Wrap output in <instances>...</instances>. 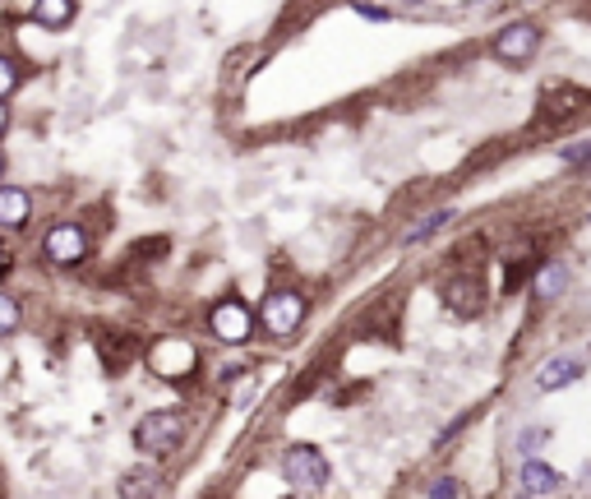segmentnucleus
Wrapping results in <instances>:
<instances>
[{
  "label": "nucleus",
  "instance_id": "obj_1",
  "mask_svg": "<svg viewBox=\"0 0 591 499\" xmlns=\"http://www.w3.org/2000/svg\"><path fill=\"white\" fill-rule=\"evenodd\" d=\"M181 440H185V421H181L176 411H148V416L134 425V444H139V453H148V458L176 453Z\"/></svg>",
  "mask_w": 591,
  "mask_h": 499
},
{
  "label": "nucleus",
  "instance_id": "obj_2",
  "mask_svg": "<svg viewBox=\"0 0 591 499\" xmlns=\"http://www.w3.org/2000/svg\"><path fill=\"white\" fill-rule=\"evenodd\" d=\"M282 476H286L296 490H324V485H328V458H324L315 444H296V449H286V458H282Z\"/></svg>",
  "mask_w": 591,
  "mask_h": 499
},
{
  "label": "nucleus",
  "instance_id": "obj_3",
  "mask_svg": "<svg viewBox=\"0 0 591 499\" xmlns=\"http://www.w3.org/2000/svg\"><path fill=\"white\" fill-rule=\"evenodd\" d=\"M301 319H306V296L301 292H268L264 306H259V324L268 333H277V338L296 333V328H301Z\"/></svg>",
  "mask_w": 591,
  "mask_h": 499
},
{
  "label": "nucleus",
  "instance_id": "obj_4",
  "mask_svg": "<svg viewBox=\"0 0 591 499\" xmlns=\"http://www.w3.org/2000/svg\"><path fill=\"white\" fill-rule=\"evenodd\" d=\"M42 250H47L51 264H79L88 255V236H84V227H74V223H56L42 236Z\"/></svg>",
  "mask_w": 591,
  "mask_h": 499
},
{
  "label": "nucleus",
  "instance_id": "obj_5",
  "mask_svg": "<svg viewBox=\"0 0 591 499\" xmlns=\"http://www.w3.org/2000/svg\"><path fill=\"white\" fill-rule=\"evenodd\" d=\"M536 47H541V28H536V24H508V28L494 37V56H499V60H508V65H523V60H532V56H536Z\"/></svg>",
  "mask_w": 591,
  "mask_h": 499
},
{
  "label": "nucleus",
  "instance_id": "obj_6",
  "mask_svg": "<svg viewBox=\"0 0 591 499\" xmlns=\"http://www.w3.org/2000/svg\"><path fill=\"white\" fill-rule=\"evenodd\" d=\"M208 328L222 338V342H245L250 338V328H254V315L241 306V301H217L213 306V315H208Z\"/></svg>",
  "mask_w": 591,
  "mask_h": 499
},
{
  "label": "nucleus",
  "instance_id": "obj_7",
  "mask_svg": "<svg viewBox=\"0 0 591 499\" xmlns=\"http://www.w3.org/2000/svg\"><path fill=\"white\" fill-rule=\"evenodd\" d=\"M443 306H449L453 315H462V319H472V315H481V306H485V287H481V277L476 273H458L449 287H443Z\"/></svg>",
  "mask_w": 591,
  "mask_h": 499
},
{
  "label": "nucleus",
  "instance_id": "obj_8",
  "mask_svg": "<svg viewBox=\"0 0 591 499\" xmlns=\"http://www.w3.org/2000/svg\"><path fill=\"white\" fill-rule=\"evenodd\" d=\"M153 370L158 375H190L194 370V347L185 342V338H162L158 347H153Z\"/></svg>",
  "mask_w": 591,
  "mask_h": 499
},
{
  "label": "nucleus",
  "instance_id": "obj_9",
  "mask_svg": "<svg viewBox=\"0 0 591 499\" xmlns=\"http://www.w3.org/2000/svg\"><path fill=\"white\" fill-rule=\"evenodd\" d=\"M517 485H523L527 494H555V490L564 485V476H559L555 467H545V463L527 458V463H523V472H517Z\"/></svg>",
  "mask_w": 591,
  "mask_h": 499
},
{
  "label": "nucleus",
  "instance_id": "obj_10",
  "mask_svg": "<svg viewBox=\"0 0 591 499\" xmlns=\"http://www.w3.org/2000/svg\"><path fill=\"white\" fill-rule=\"evenodd\" d=\"M33 213V199L19 185H0V227H24Z\"/></svg>",
  "mask_w": 591,
  "mask_h": 499
},
{
  "label": "nucleus",
  "instance_id": "obj_11",
  "mask_svg": "<svg viewBox=\"0 0 591 499\" xmlns=\"http://www.w3.org/2000/svg\"><path fill=\"white\" fill-rule=\"evenodd\" d=\"M582 107H586V93H582V88H559V93H545L541 120H568V116H577Z\"/></svg>",
  "mask_w": 591,
  "mask_h": 499
},
{
  "label": "nucleus",
  "instance_id": "obj_12",
  "mask_svg": "<svg viewBox=\"0 0 591 499\" xmlns=\"http://www.w3.org/2000/svg\"><path fill=\"white\" fill-rule=\"evenodd\" d=\"M577 379H582V361H573V356H559V361L541 370V389H568Z\"/></svg>",
  "mask_w": 591,
  "mask_h": 499
},
{
  "label": "nucleus",
  "instance_id": "obj_13",
  "mask_svg": "<svg viewBox=\"0 0 591 499\" xmlns=\"http://www.w3.org/2000/svg\"><path fill=\"white\" fill-rule=\"evenodd\" d=\"M449 223H453V208H434V213H425V218H420L416 227H407L402 245H420V241H430L439 227H449Z\"/></svg>",
  "mask_w": 591,
  "mask_h": 499
},
{
  "label": "nucleus",
  "instance_id": "obj_14",
  "mask_svg": "<svg viewBox=\"0 0 591 499\" xmlns=\"http://www.w3.org/2000/svg\"><path fill=\"white\" fill-rule=\"evenodd\" d=\"M33 15L47 28H65L74 19V0H33Z\"/></svg>",
  "mask_w": 591,
  "mask_h": 499
},
{
  "label": "nucleus",
  "instance_id": "obj_15",
  "mask_svg": "<svg viewBox=\"0 0 591 499\" xmlns=\"http://www.w3.org/2000/svg\"><path fill=\"white\" fill-rule=\"evenodd\" d=\"M564 287H568V268H564V264H545V268L536 273V292H541V296H559Z\"/></svg>",
  "mask_w": 591,
  "mask_h": 499
},
{
  "label": "nucleus",
  "instance_id": "obj_16",
  "mask_svg": "<svg viewBox=\"0 0 591 499\" xmlns=\"http://www.w3.org/2000/svg\"><path fill=\"white\" fill-rule=\"evenodd\" d=\"M120 490H125V494H162V481H158L153 467H139V472H130V481H125Z\"/></svg>",
  "mask_w": 591,
  "mask_h": 499
},
{
  "label": "nucleus",
  "instance_id": "obj_17",
  "mask_svg": "<svg viewBox=\"0 0 591 499\" xmlns=\"http://www.w3.org/2000/svg\"><path fill=\"white\" fill-rule=\"evenodd\" d=\"M19 328V301L0 292V338H10Z\"/></svg>",
  "mask_w": 591,
  "mask_h": 499
},
{
  "label": "nucleus",
  "instance_id": "obj_18",
  "mask_svg": "<svg viewBox=\"0 0 591 499\" xmlns=\"http://www.w3.org/2000/svg\"><path fill=\"white\" fill-rule=\"evenodd\" d=\"M15 88H19V69H15V60L0 56V98H10Z\"/></svg>",
  "mask_w": 591,
  "mask_h": 499
},
{
  "label": "nucleus",
  "instance_id": "obj_19",
  "mask_svg": "<svg viewBox=\"0 0 591 499\" xmlns=\"http://www.w3.org/2000/svg\"><path fill=\"white\" fill-rule=\"evenodd\" d=\"M541 444H545V431H541V425H532V431H523V435H517V449H523L527 458H532Z\"/></svg>",
  "mask_w": 591,
  "mask_h": 499
},
{
  "label": "nucleus",
  "instance_id": "obj_20",
  "mask_svg": "<svg viewBox=\"0 0 591 499\" xmlns=\"http://www.w3.org/2000/svg\"><path fill=\"white\" fill-rule=\"evenodd\" d=\"M559 158H564L568 167H582V162H591V144H568Z\"/></svg>",
  "mask_w": 591,
  "mask_h": 499
},
{
  "label": "nucleus",
  "instance_id": "obj_21",
  "mask_svg": "<svg viewBox=\"0 0 591 499\" xmlns=\"http://www.w3.org/2000/svg\"><path fill=\"white\" fill-rule=\"evenodd\" d=\"M458 490H462L458 481H434V485H430V494H434V499H443V494H449V499H453Z\"/></svg>",
  "mask_w": 591,
  "mask_h": 499
},
{
  "label": "nucleus",
  "instance_id": "obj_22",
  "mask_svg": "<svg viewBox=\"0 0 591 499\" xmlns=\"http://www.w3.org/2000/svg\"><path fill=\"white\" fill-rule=\"evenodd\" d=\"M5 125H10V111H5V98H0V134H5Z\"/></svg>",
  "mask_w": 591,
  "mask_h": 499
},
{
  "label": "nucleus",
  "instance_id": "obj_23",
  "mask_svg": "<svg viewBox=\"0 0 591 499\" xmlns=\"http://www.w3.org/2000/svg\"><path fill=\"white\" fill-rule=\"evenodd\" d=\"M5 268H10V250H5V245H0V273H5Z\"/></svg>",
  "mask_w": 591,
  "mask_h": 499
},
{
  "label": "nucleus",
  "instance_id": "obj_24",
  "mask_svg": "<svg viewBox=\"0 0 591 499\" xmlns=\"http://www.w3.org/2000/svg\"><path fill=\"white\" fill-rule=\"evenodd\" d=\"M0 176H5V158H0Z\"/></svg>",
  "mask_w": 591,
  "mask_h": 499
}]
</instances>
